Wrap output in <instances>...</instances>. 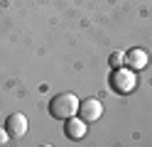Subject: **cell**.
Listing matches in <instances>:
<instances>
[{
    "instance_id": "6",
    "label": "cell",
    "mask_w": 152,
    "mask_h": 147,
    "mask_svg": "<svg viewBox=\"0 0 152 147\" xmlns=\"http://www.w3.org/2000/svg\"><path fill=\"white\" fill-rule=\"evenodd\" d=\"M125 64L132 69V71H140V69H145L150 64V56L145 49H130V52L125 54Z\"/></svg>"
},
{
    "instance_id": "3",
    "label": "cell",
    "mask_w": 152,
    "mask_h": 147,
    "mask_svg": "<svg viewBox=\"0 0 152 147\" xmlns=\"http://www.w3.org/2000/svg\"><path fill=\"white\" fill-rule=\"evenodd\" d=\"M101 115H103V105H101V101H96V98H88V101H81L79 103V118H81V120L96 123Z\"/></svg>"
},
{
    "instance_id": "1",
    "label": "cell",
    "mask_w": 152,
    "mask_h": 147,
    "mask_svg": "<svg viewBox=\"0 0 152 147\" xmlns=\"http://www.w3.org/2000/svg\"><path fill=\"white\" fill-rule=\"evenodd\" d=\"M79 98H76L74 93H59L52 98L49 103V113L52 118H56V120H69V118H74L76 113H79Z\"/></svg>"
},
{
    "instance_id": "8",
    "label": "cell",
    "mask_w": 152,
    "mask_h": 147,
    "mask_svg": "<svg viewBox=\"0 0 152 147\" xmlns=\"http://www.w3.org/2000/svg\"><path fill=\"white\" fill-rule=\"evenodd\" d=\"M7 140H10V132L3 127V130H0V145H7Z\"/></svg>"
},
{
    "instance_id": "5",
    "label": "cell",
    "mask_w": 152,
    "mask_h": 147,
    "mask_svg": "<svg viewBox=\"0 0 152 147\" xmlns=\"http://www.w3.org/2000/svg\"><path fill=\"white\" fill-rule=\"evenodd\" d=\"M86 127H88V123L86 120H81V118H69L66 120V125H64V132H66V137L69 140H81L83 135H86Z\"/></svg>"
},
{
    "instance_id": "7",
    "label": "cell",
    "mask_w": 152,
    "mask_h": 147,
    "mask_svg": "<svg viewBox=\"0 0 152 147\" xmlns=\"http://www.w3.org/2000/svg\"><path fill=\"white\" fill-rule=\"evenodd\" d=\"M108 64H110L113 69H118V66H125V54H123V52H113V54L108 56Z\"/></svg>"
},
{
    "instance_id": "4",
    "label": "cell",
    "mask_w": 152,
    "mask_h": 147,
    "mask_svg": "<svg viewBox=\"0 0 152 147\" xmlns=\"http://www.w3.org/2000/svg\"><path fill=\"white\" fill-rule=\"evenodd\" d=\"M5 130L10 132V137H22L27 132V118L22 113H12V115H7V120H5Z\"/></svg>"
},
{
    "instance_id": "2",
    "label": "cell",
    "mask_w": 152,
    "mask_h": 147,
    "mask_svg": "<svg viewBox=\"0 0 152 147\" xmlns=\"http://www.w3.org/2000/svg\"><path fill=\"white\" fill-rule=\"evenodd\" d=\"M135 86H137V76H135V71H132L130 66L113 69V74H110V88H113L115 93L128 96V93L135 91Z\"/></svg>"
}]
</instances>
